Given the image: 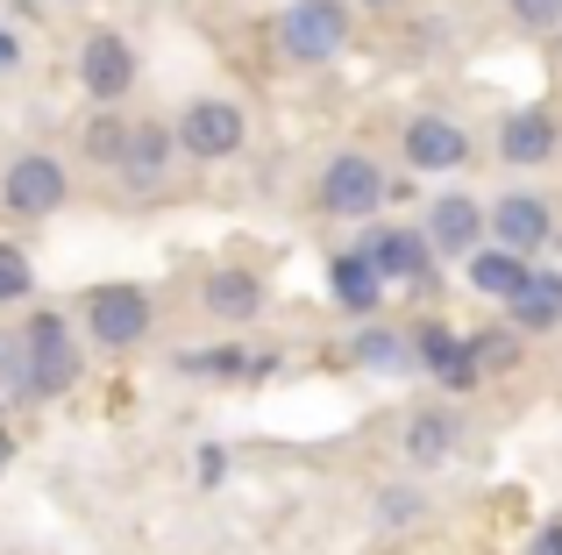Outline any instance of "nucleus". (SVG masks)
Instances as JSON below:
<instances>
[{
	"label": "nucleus",
	"instance_id": "f257e3e1",
	"mask_svg": "<svg viewBox=\"0 0 562 555\" xmlns=\"http://www.w3.org/2000/svg\"><path fill=\"white\" fill-rule=\"evenodd\" d=\"M22 342V377H14V392L22 399H57V392H71L79 385V349H71V328H65V314H29V328L14 335Z\"/></svg>",
	"mask_w": 562,
	"mask_h": 555
},
{
	"label": "nucleus",
	"instance_id": "a211bd4d",
	"mask_svg": "<svg viewBox=\"0 0 562 555\" xmlns=\"http://www.w3.org/2000/svg\"><path fill=\"white\" fill-rule=\"evenodd\" d=\"M456 442H463V420L441 414V406H435V414H413V420H406V456L420 463V471L449 463V456H456Z\"/></svg>",
	"mask_w": 562,
	"mask_h": 555
},
{
	"label": "nucleus",
	"instance_id": "c85d7f7f",
	"mask_svg": "<svg viewBox=\"0 0 562 555\" xmlns=\"http://www.w3.org/2000/svg\"><path fill=\"white\" fill-rule=\"evenodd\" d=\"M527 555H562V528H541V534H535V548H527Z\"/></svg>",
	"mask_w": 562,
	"mask_h": 555
},
{
	"label": "nucleus",
	"instance_id": "dca6fc26",
	"mask_svg": "<svg viewBox=\"0 0 562 555\" xmlns=\"http://www.w3.org/2000/svg\"><path fill=\"white\" fill-rule=\"evenodd\" d=\"M506 314H513V335L555 328L562 320V271H527V285L506 299Z\"/></svg>",
	"mask_w": 562,
	"mask_h": 555
},
{
	"label": "nucleus",
	"instance_id": "f3484780",
	"mask_svg": "<svg viewBox=\"0 0 562 555\" xmlns=\"http://www.w3.org/2000/svg\"><path fill=\"white\" fill-rule=\"evenodd\" d=\"M328 285H335V306H342V314H357V320H371L378 299H384V285L371 278V264H363L357 250H335L328 257Z\"/></svg>",
	"mask_w": 562,
	"mask_h": 555
},
{
	"label": "nucleus",
	"instance_id": "aec40b11",
	"mask_svg": "<svg viewBox=\"0 0 562 555\" xmlns=\"http://www.w3.org/2000/svg\"><path fill=\"white\" fill-rule=\"evenodd\" d=\"M470 285H477L484 299H513V292L527 285V264H520V257H506V250H492V242H484V250L470 257Z\"/></svg>",
	"mask_w": 562,
	"mask_h": 555
},
{
	"label": "nucleus",
	"instance_id": "393cba45",
	"mask_svg": "<svg viewBox=\"0 0 562 555\" xmlns=\"http://www.w3.org/2000/svg\"><path fill=\"white\" fill-rule=\"evenodd\" d=\"M513 22L535 29V36H549V29H562V0H506Z\"/></svg>",
	"mask_w": 562,
	"mask_h": 555
},
{
	"label": "nucleus",
	"instance_id": "1a4fd4ad",
	"mask_svg": "<svg viewBox=\"0 0 562 555\" xmlns=\"http://www.w3.org/2000/svg\"><path fill=\"white\" fill-rule=\"evenodd\" d=\"M363 264H371L378 285H427L435 278V250H427L420 228H378V236H363Z\"/></svg>",
	"mask_w": 562,
	"mask_h": 555
},
{
	"label": "nucleus",
	"instance_id": "7c9ffc66",
	"mask_svg": "<svg viewBox=\"0 0 562 555\" xmlns=\"http://www.w3.org/2000/svg\"><path fill=\"white\" fill-rule=\"evenodd\" d=\"M357 8H392V0H357Z\"/></svg>",
	"mask_w": 562,
	"mask_h": 555
},
{
	"label": "nucleus",
	"instance_id": "b1692460",
	"mask_svg": "<svg viewBox=\"0 0 562 555\" xmlns=\"http://www.w3.org/2000/svg\"><path fill=\"white\" fill-rule=\"evenodd\" d=\"M29 285H36V271H29V257L14 250V242H0V306L29 299Z\"/></svg>",
	"mask_w": 562,
	"mask_h": 555
},
{
	"label": "nucleus",
	"instance_id": "c756f323",
	"mask_svg": "<svg viewBox=\"0 0 562 555\" xmlns=\"http://www.w3.org/2000/svg\"><path fill=\"white\" fill-rule=\"evenodd\" d=\"M14 57H22V43H14V29H8V22H0V71H8V65H14Z\"/></svg>",
	"mask_w": 562,
	"mask_h": 555
},
{
	"label": "nucleus",
	"instance_id": "9d476101",
	"mask_svg": "<svg viewBox=\"0 0 562 555\" xmlns=\"http://www.w3.org/2000/svg\"><path fill=\"white\" fill-rule=\"evenodd\" d=\"M562 150V114L555 107H513L506 122H498V157L520 171L549 165V157Z\"/></svg>",
	"mask_w": 562,
	"mask_h": 555
},
{
	"label": "nucleus",
	"instance_id": "39448f33",
	"mask_svg": "<svg viewBox=\"0 0 562 555\" xmlns=\"http://www.w3.org/2000/svg\"><path fill=\"white\" fill-rule=\"evenodd\" d=\"M65 193H71V179H65V165H57L50 150H22L8 171H0V207L22 214V222L57 214V207H65Z\"/></svg>",
	"mask_w": 562,
	"mask_h": 555
},
{
	"label": "nucleus",
	"instance_id": "6ab92c4d",
	"mask_svg": "<svg viewBox=\"0 0 562 555\" xmlns=\"http://www.w3.org/2000/svg\"><path fill=\"white\" fill-rule=\"evenodd\" d=\"M463 349H470V371H477V377L520 371V335H513V328H477V335H463Z\"/></svg>",
	"mask_w": 562,
	"mask_h": 555
},
{
	"label": "nucleus",
	"instance_id": "a878e982",
	"mask_svg": "<svg viewBox=\"0 0 562 555\" xmlns=\"http://www.w3.org/2000/svg\"><path fill=\"white\" fill-rule=\"evenodd\" d=\"M221 477H228V449L206 442V449H200V485H221Z\"/></svg>",
	"mask_w": 562,
	"mask_h": 555
},
{
	"label": "nucleus",
	"instance_id": "f8f14e48",
	"mask_svg": "<svg viewBox=\"0 0 562 555\" xmlns=\"http://www.w3.org/2000/svg\"><path fill=\"white\" fill-rule=\"evenodd\" d=\"M171 157H179L171 122H128V143H122V157H114V171H122L136 193H150V185H165Z\"/></svg>",
	"mask_w": 562,
	"mask_h": 555
},
{
	"label": "nucleus",
	"instance_id": "6e6552de",
	"mask_svg": "<svg viewBox=\"0 0 562 555\" xmlns=\"http://www.w3.org/2000/svg\"><path fill=\"white\" fill-rule=\"evenodd\" d=\"M79 86L93 93V107H122L128 86H136V50H128L114 29H93L79 43Z\"/></svg>",
	"mask_w": 562,
	"mask_h": 555
},
{
	"label": "nucleus",
	"instance_id": "0eeeda50",
	"mask_svg": "<svg viewBox=\"0 0 562 555\" xmlns=\"http://www.w3.org/2000/svg\"><path fill=\"white\" fill-rule=\"evenodd\" d=\"M484 236H492V250H506V257L527 264L541 242H555V214H549L541 193H506L498 207H484Z\"/></svg>",
	"mask_w": 562,
	"mask_h": 555
},
{
	"label": "nucleus",
	"instance_id": "20e7f679",
	"mask_svg": "<svg viewBox=\"0 0 562 555\" xmlns=\"http://www.w3.org/2000/svg\"><path fill=\"white\" fill-rule=\"evenodd\" d=\"M384 193H392V179L371 165L363 150H342L328 157V171H321V214H335V222H363V214L384 207Z\"/></svg>",
	"mask_w": 562,
	"mask_h": 555
},
{
	"label": "nucleus",
	"instance_id": "412c9836",
	"mask_svg": "<svg viewBox=\"0 0 562 555\" xmlns=\"http://www.w3.org/2000/svg\"><path fill=\"white\" fill-rule=\"evenodd\" d=\"M179 371H186V377H249V349H235V342L179 349Z\"/></svg>",
	"mask_w": 562,
	"mask_h": 555
},
{
	"label": "nucleus",
	"instance_id": "2eb2a0df",
	"mask_svg": "<svg viewBox=\"0 0 562 555\" xmlns=\"http://www.w3.org/2000/svg\"><path fill=\"white\" fill-rule=\"evenodd\" d=\"M200 306L214 320H257L263 314V278L257 271H243V264H221V271H206V285H200Z\"/></svg>",
	"mask_w": 562,
	"mask_h": 555
},
{
	"label": "nucleus",
	"instance_id": "2f4dec72",
	"mask_svg": "<svg viewBox=\"0 0 562 555\" xmlns=\"http://www.w3.org/2000/svg\"><path fill=\"white\" fill-rule=\"evenodd\" d=\"M555 50H562V29H555Z\"/></svg>",
	"mask_w": 562,
	"mask_h": 555
},
{
	"label": "nucleus",
	"instance_id": "4468645a",
	"mask_svg": "<svg viewBox=\"0 0 562 555\" xmlns=\"http://www.w3.org/2000/svg\"><path fill=\"white\" fill-rule=\"evenodd\" d=\"M427 250L441 257H477L484 250V207L463 193H441L435 207H427Z\"/></svg>",
	"mask_w": 562,
	"mask_h": 555
},
{
	"label": "nucleus",
	"instance_id": "ddd939ff",
	"mask_svg": "<svg viewBox=\"0 0 562 555\" xmlns=\"http://www.w3.org/2000/svg\"><path fill=\"white\" fill-rule=\"evenodd\" d=\"M406 349H413V363H420L427 377H441L449 392H470V385H477V371H470V349H463V335H456V328H441V320H420V328L406 335Z\"/></svg>",
	"mask_w": 562,
	"mask_h": 555
},
{
	"label": "nucleus",
	"instance_id": "cd10ccee",
	"mask_svg": "<svg viewBox=\"0 0 562 555\" xmlns=\"http://www.w3.org/2000/svg\"><path fill=\"white\" fill-rule=\"evenodd\" d=\"M413 506H420V499H413V491H392V499H384V506H378V513H384V520H406V513H413Z\"/></svg>",
	"mask_w": 562,
	"mask_h": 555
},
{
	"label": "nucleus",
	"instance_id": "7ed1b4c3",
	"mask_svg": "<svg viewBox=\"0 0 562 555\" xmlns=\"http://www.w3.org/2000/svg\"><path fill=\"white\" fill-rule=\"evenodd\" d=\"M171 143H179L186 157H200V165H221V157H235L249 143V122H243V107H235V100L200 93L179 122H171Z\"/></svg>",
	"mask_w": 562,
	"mask_h": 555
},
{
	"label": "nucleus",
	"instance_id": "bb28decb",
	"mask_svg": "<svg viewBox=\"0 0 562 555\" xmlns=\"http://www.w3.org/2000/svg\"><path fill=\"white\" fill-rule=\"evenodd\" d=\"M14 377H22V342L0 335V385H14Z\"/></svg>",
	"mask_w": 562,
	"mask_h": 555
},
{
	"label": "nucleus",
	"instance_id": "423d86ee",
	"mask_svg": "<svg viewBox=\"0 0 562 555\" xmlns=\"http://www.w3.org/2000/svg\"><path fill=\"white\" fill-rule=\"evenodd\" d=\"M86 335L100 349H136L150 335V292L143 285H93L86 292Z\"/></svg>",
	"mask_w": 562,
	"mask_h": 555
},
{
	"label": "nucleus",
	"instance_id": "9b49d317",
	"mask_svg": "<svg viewBox=\"0 0 562 555\" xmlns=\"http://www.w3.org/2000/svg\"><path fill=\"white\" fill-rule=\"evenodd\" d=\"M406 165L413 171H463L470 165V128L449 114H413L406 122Z\"/></svg>",
	"mask_w": 562,
	"mask_h": 555
},
{
	"label": "nucleus",
	"instance_id": "5701e85b",
	"mask_svg": "<svg viewBox=\"0 0 562 555\" xmlns=\"http://www.w3.org/2000/svg\"><path fill=\"white\" fill-rule=\"evenodd\" d=\"M357 363H371V371H406L413 349H406V335H398V328H363L357 335Z\"/></svg>",
	"mask_w": 562,
	"mask_h": 555
},
{
	"label": "nucleus",
	"instance_id": "f03ea898",
	"mask_svg": "<svg viewBox=\"0 0 562 555\" xmlns=\"http://www.w3.org/2000/svg\"><path fill=\"white\" fill-rule=\"evenodd\" d=\"M278 43H285V57H300V65H328V57H342L349 0H292V8L278 14Z\"/></svg>",
	"mask_w": 562,
	"mask_h": 555
},
{
	"label": "nucleus",
	"instance_id": "4be33fe9",
	"mask_svg": "<svg viewBox=\"0 0 562 555\" xmlns=\"http://www.w3.org/2000/svg\"><path fill=\"white\" fill-rule=\"evenodd\" d=\"M122 143H128V122L114 107H93V122L79 128V150L93 157V165H114V157H122Z\"/></svg>",
	"mask_w": 562,
	"mask_h": 555
}]
</instances>
